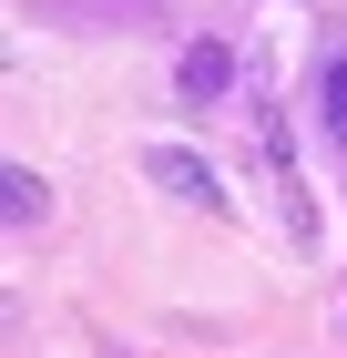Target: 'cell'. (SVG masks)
Segmentation results:
<instances>
[{"instance_id":"6da1fadb","label":"cell","mask_w":347,"mask_h":358,"mask_svg":"<svg viewBox=\"0 0 347 358\" xmlns=\"http://www.w3.org/2000/svg\"><path fill=\"white\" fill-rule=\"evenodd\" d=\"M174 92H184L194 113H214L225 92H235V52H225V41H184V62H174Z\"/></svg>"},{"instance_id":"7a4b0ae2","label":"cell","mask_w":347,"mask_h":358,"mask_svg":"<svg viewBox=\"0 0 347 358\" xmlns=\"http://www.w3.org/2000/svg\"><path fill=\"white\" fill-rule=\"evenodd\" d=\"M143 174H154V185L174 194V205H225L214 164H205V154H184V143H154V154H143Z\"/></svg>"},{"instance_id":"3957f363","label":"cell","mask_w":347,"mask_h":358,"mask_svg":"<svg viewBox=\"0 0 347 358\" xmlns=\"http://www.w3.org/2000/svg\"><path fill=\"white\" fill-rule=\"evenodd\" d=\"M317 103H327V134H337V143H347V52H337V62H327V83H317Z\"/></svg>"},{"instance_id":"277c9868","label":"cell","mask_w":347,"mask_h":358,"mask_svg":"<svg viewBox=\"0 0 347 358\" xmlns=\"http://www.w3.org/2000/svg\"><path fill=\"white\" fill-rule=\"evenodd\" d=\"M0 185H10V215H21V225L41 215V174H31V164H10V174H0Z\"/></svg>"}]
</instances>
